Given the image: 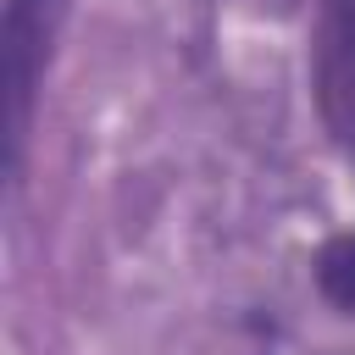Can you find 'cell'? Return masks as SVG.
I'll return each instance as SVG.
<instances>
[{
	"mask_svg": "<svg viewBox=\"0 0 355 355\" xmlns=\"http://www.w3.org/2000/svg\"><path fill=\"white\" fill-rule=\"evenodd\" d=\"M67 0H6V22H0V89H6V144H11V166L22 155L28 139V111H33V89L44 78L50 44L61 33Z\"/></svg>",
	"mask_w": 355,
	"mask_h": 355,
	"instance_id": "1",
	"label": "cell"
},
{
	"mask_svg": "<svg viewBox=\"0 0 355 355\" xmlns=\"http://www.w3.org/2000/svg\"><path fill=\"white\" fill-rule=\"evenodd\" d=\"M316 105L355 150V0H316Z\"/></svg>",
	"mask_w": 355,
	"mask_h": 355,
	"instance_id": "2",
	"label": "cell"
},
{
	"mask_svg": "<svg viewBox=\"0 0 355 355\" xmlns=\"http://www.w3.org/2000/svg\"><path fill=\"white\" fill-rule=\"evenodd\" d=\"M316 283H322V294H327L333 305L355 311V227L338 233V239L322 250V261H316Z\"/></svg>",
	"mask_w": 355,
	"mask_h": 355,
	"instance_id": "3",
	"label": "cell"
}]
</instances>
